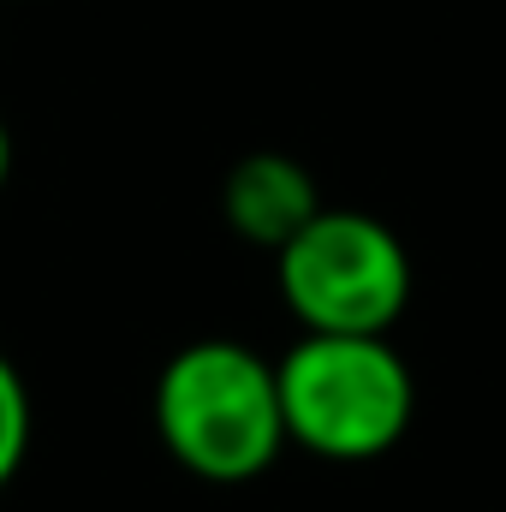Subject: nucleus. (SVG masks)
<instances>
[{
	"mask_svg": "<svg viewBox=\"0 0 506 512\" xmlns=\"http://www.w3.org/2000/svg\"><path fill=\"white\" fill-rule=\"evenodd\" d=\"M30 429H36L30 387L18 376V364L0 352V489L24 471V459H30Z\"/></svg>",
	"mask_w": 506,
	"mask_h": 512,
	"instance_id": "obj_5",
	"label": "nucleus"
},
{
	"mask_svg": "<svg viewBox=\"0 0 506 512\" xmlns=\"http://www.w3.org/2000/svg\"><path fill=\"white\" fill-rule=\"evenodd\" d=\"M221 215L245 245L280 251L322 215V185L304 161L280 149H256L245 161H233V173L221 179Z\"/></svg>",
	"mask_w": 506,
	"mask_h": 512,
	"instance_id": "obj_4",
	"label": "nucleus"
},
{
	"mask_svg": "<svg viewBox=\"0 0 506 512\" xmlns=\"http://www.w3.org/2000/svg\"><path fill=\"white\" fill-rule=\"evenodd\" d=\"M6 173H12V137L0 126V191H6Z\"/></svg>",
	"mask_w": 506,
	"mask_h": 512,
	"instance_id": "obj_6",
	"label": "nucleus"
},
{
	"mask_svg": "<svg viewBox=\"0 0 506 512\" xmlns=\"http://www.w3.org/2000/svg\"><path fill=\"white\" fill-rule=\"evenodd\" d=\"M274 376L286 441L334 465L393 453L417 417V376L387 334H304L274 358Z\"/></svg>",
	"mask_w": 506,
	"mask_h": 512,
	"instance_id": "obj_2",
	"label": "nucleus"
},
{
	"mask_svg": "<svg viewBox=\"0 0 506 512\" xmlns=\"http://www.w3.org/2000/svg\"><path fill=\"white\" fill-rule=\"evenodd\" d=\"M155 435L203 483H256L292 441L280 411V376L245 340H191L179 346L149 399Z\"/></svg>",
	"mask_w": 506,
	"mask_h": 512,
	"instance_id": "obj_1",
	"label": "nucleus"
},
{
	"mask_svg": "<svg viewBox=\"0 0 506 512\" xmlns=\"http://www.w3.org/2000/svg\"><path fill=\"white\" fill-rule=\"evenodd\" d=\"M274 274L304 334H387L411 304V251L364 209L322 203V215L274 251Z\"/></svg>",
	"mask_w": 506,
	"mask_h": 512,
	"instance_id": "obj_3",
	"label": "nucleus"
}]
</instances>
